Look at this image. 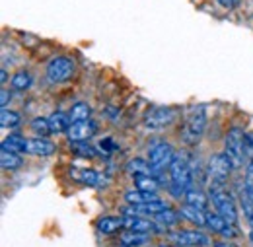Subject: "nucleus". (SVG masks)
<instances>
[{
  "instance_id": "obj_27",
  "label": "nucleus",
  "mask_w": 253,
  "mask_h": 247,
  "mask_svg": "<svg viewBox=\"0 0 253 247\" xmlns=\"http://www.w3.org/2000/svg\"><path fill=\"white\" fill-rule=\"evenodd\" d=\"M18 123H20V115L16 111H10V109L2 107V111H0V126L2 128H14V126H18Z\"/></svg>"
},
{
  "instance_id": "obj_37",
  "label": "nucleus",
  "mask_w": 253,
  "mask_h": 247,
  "mask_svg": "<svg viewBox=\"0 0 253 247\" xmlns=\"http://www.w3.org/2000/svg\"><path fill=\"white\" fill-rule=\"evenodd\" d=\"M250 240H252V244H253V228H252V232H250Z\"/></svg>"
},
{
  "instance_id": "obj_13",
  "label": "nucleus",
  "mask_w": 253,
  "mask_h": 247,
  "mask_svg": "<svg viewBox=\"0 0 253 247\" xmlns=\"http://www.w3.org/2000/svg\"><path fill=\"white\" fill-rule=\"evenodd\" d=\"M125 218V228L126 230H132V232H144V234H150L154 230H158L156 222H150V220H144L142 216H134V214H128Z\"/></svg>"
},
{
  "instance_id": "obj_29",
  "label": "nucleus",
  "mask_w": 253,
  "mask_h": 247,
  "mask_svg": "<svg viewBox=\"0 0 253 247\" xmlns=\"http://www.w3.org/2000/svg\"><path fill=\"white\" fill-rule=\"evenodd\" d=\"M32 130L37 134V136H47V134H51V124H49V119H45V117H37V119H33Z\"/></svg>"
},
{
  "instance_id": "obj_2",
  "label": "nucleus",
  "mask_w": 253,
  "mask_h": 247,
  "mask_svg": "<svg viewBox=\"0 0 253 247\" xmlns=\"http://www.w3.org/2000/svg\"><path fill=\"white\" fill-rule=\"evenodd\" d=\"M224 154L236 169L244 165L246 158L250 156V150H248V134L242 128L234 126L228 130L226 140H224Z\"/></svg>"
},
{
  "instance_id": "obj_19",
  "label": "nucleus",
  "mask_w": 253,
  "mask_h": 247,
  "mask_svg": "<svg viewBox=\"0 0 253 247\" xmlns=\"http://www.w3.org/2000/svg\"><path fill=\"white\" fill-rule=\"evenodd\" d=\"M70 115H64L61 111H55L51 117H49V124H51V132L55 134H61V132H68L70 128Z\"/></svg>"
},
{
  "instance_id": "obj_33",
  "label": "nucleus",
  "mask_w": 253,
  "mask_h": 247,
  "mask_svg": "<svg viewBox=\"0 0 253 247\" xmlns=\"http://www.w3.org/2000/svg\"><path fill=\"white\" fill-rule=\"evenodd\" d=\"M8 99H10V92H8V90H2V92H0V105L6 107V105H8Z\"/></svg>"
},
{
  "instance_id": "obj_30",
  "label": "nucleus",
  "mask_w": 253,
  "mask_h": 247,
  "mask_svg": "<svg viewBox=\"0 0 253 247\" xmlns=\"http://www.w3.org/2000/svg\"><path fill=\"white\" fill-rule=\"evenodd\" d=\"M72 148L78 152V154H84V156H90V158H94L97 152H95L94 146H90L88 142H72Z\"/></svg>"
},
{
  "instance_id": "obj_8",
  "label": "nucleus",
  "mask_w": 253,
  "mask_h": 247,
  "mask_svg": "<svg viewBox=\"0 0 253 247\" xmlns=\"http://www.w3.org/2000/svg\"><path fill=\"white\" fill-rule=\"evenodd\" d=\"M232 169H234V165L230 164V160L226 158V154L212 156L211 162H209V179H211V183L224 185L228 181Z\"/></svg>"
},
{
  "instance_id": "obj_24",
  "label": "nucleus",
  "mask_w": 253,
  "mask_h": 247,
  "mask_svg": "<svg viewBox=\"0 0 253 247\" xmlns=\"http://www.w3.org/2000/svg\"><path fill=\"white\" fill-rule=\"evenodd\" d=\"M68 115H70V121L72 123H76V121H88L92 117V107L88 103L80 101V103H74L72 105V109H70Z\"/></svg>"
},
{
  "instance_id": "obj_22",
  "label": "nucleus",
  "mask_w": 253,
  "mask_h": 247,
  "mask_svg": "<svg viewBox=\"0 0 253 247\" xmlns=\"http://www.w3.org/2000/svg\"><path fill=\"white\" fill-rule=\"evenodd\" d=\"M148 240H150L148 234H144V232H132V230H126L125 234L121 236V242H123V246H126V247L144 246Z\"/></svg>"
},
{
  "instance_id": "obj_26",
  "label": "nucleus",
  "mask_w": 253,
  "mask_h": 247,
  "mask_svg": "<svg viewBox=\"0 0 253 247\" xmlns=\"http://www.w3.org/2000/svg\"><path fill=\"white\" fill-rule=\"evenodd\" d=\"M0 165L4 169H18L22 165V158L16 152H10V150L2 148V152H0Z\"/></svg>"
},
{
  "instance_id": "obj_9",
  "label": "nucleus",
  "mask_w": 253,
  "mask_h": 247,
  "mask_svg": "<svg viewBox=\"0 0 253 247\" xmlns=\"http://www.w3.org/2000/svg\"><path fill=\"white\" fill-rule=\"evenodd\" d=\"M169 240L177 247H203L211 244V238L207 234H203V232H197V230L173 232V234H169Z\"/></svg>"
},
{
  "instance_id": "obj_17",
  "label": "nucleus",
  "mask_w": 253,
  "mask_h": 247,
  "mask_svg": "<svg viewBox=\"0 0 253 247\" xmlns=\"http://www.w3.org/2000/svg\"><path fill=\"white\" fill-rule=\"evenodd\" d=\"M2 148L16 152V154H24V152H28V140L22 134H10L2 140Z\"/></svg>"
},
{
  "instance_id": "obj_20",
  "label": "nucleus",
  "mask_w": 253,
  "mask_h": 247,
  "mask_svg": "<svg viewBox=\"0 0 253 247\" xmlns=\"http://www.w3.org/2000/svg\"><path fill=\"white\" fill-rule=\"evenodd\" d=\"M125 169L130 177L144 175V173H152V175H154V171H152V167H150L148 160H142V158H134V160H130V162L126 164Z\"/></svg>"
},
{
  "instance_id": "obj_34",
  "label": "nucleus",
  "mask_w": 253,
  "mask_h": 247,
  "mask_svg": "<svg viewBox=\"0 0 253 247\" xmlns=\"http://www.w3.org/2000/svg\"><path fill=\"white\" fill-rule=\"evenodd\" d=\"M103 148H105V150H113L115 146H113V144H111V140L107 138V140H103V142H101V150H103Z\"/></svg>"
},
{
  "instance_id": "obj_6",
  "label": "nucleus",
  "mask_w": 253,
  "mask_h": 247,
  "mask_svg": "<svg viewBox=\"0 0 253 247\" xmlns=\"http://www.w3.org/2000/svg\"><path fill=\"white\" fill-rule=\"evenodd\" d=\"M74 74V62L68 57H55L47 64V78L57 84V82H66Z\"/></svg>"
},
{
  "instance_id": "obj_15",
  "label": "nucleus",
  "mask_w": 253,
  "mask_h": 247,
  "mask_svg": "<svg viewBox=\"0 0 253 247\" xmlns=\"http://www.w3.org/2000/svg\"><path fill=\"white\" fill-rule=\"evenodd\" d=\"M181 218H185L187 222L195 224V226H207V212L193 206V205H183L181 210H179Z\"/></svg>"
},
{
  "instance_id": "obj_4",
  "label": "nucleus",
  "mask_w": 253,
  "mask_h": 247,
  "mask_svg": "<svg viewBox=\"0 0 253 247\" xmlns=\"http://www.w3.org/2000/svg\"><path fill=\"white\" fill-rule=\"evenodd\" d=\"M207 128V113L203 107L191 109L189 115L185 117V123L181 126V142L187 146H197L199 140L203 138Z\"/></svg>"
},
{
  "instance_id": "obj_3",
  "label": "nucleus",
  "mask_w": 253,
  "mask_h": 247,
  "mask_svg": "<svg viewBox=\"0 0 253 247\" xmlns=\"http://www.w3.org/2000/svg\"><path fill=\"white\" fill-rule=\"evenodd\" d=\"M209 197H211L216 212L224 220H228L230 224L236 226V222H238V206H236L234 197L226 191V187L220 185V183H211V187H209Z\"/></svg>"
},
{
  "instance_id": "obj_38",
  "label": "nucleus",
  "mask_w": 253,
  "mask_h": 247,
  "mask_svg": "<svg viewBox=\"0 0 253 247\" xmlns=\"http://www.w3.org/2000/svg\"><path fill=\"white\" fill-rule=\"evenodd\" d=\"M158 247H169V246H158Z\"/></svg>"
},
{
  "instance_id": "obj_10",
  "label": "nucleus",
  "mask_w": 253,
  "mask_h": 247,
  "mask_svg": "<svg viewBox=\"0 0 253 247\" xmlns=\"http://www.w3.org/2000/svg\"><path fill=\"white\" fill-rule=\"evenodd\" d=\"M95 132H97V124L92 119H88V121H76V123H70L68 138H70V142H88Z\"/></svg>"
},
{
  "instance_id": "obj_32",
  "label": "nucleus",
  "mask_w": 253,
  "mask_h": 247,
  "mask_svg": "<svg viewBox=\"0 0 253 247\" xmlns=\"http://www.w3.org/2000/svg\"><path fill=\"white\" fill-rule=\"evenodd\" d=\"M216 2H218V6H222V8L232 10V8L240 6V2H242V0H216Z\"/></svg>"
},
{
  "instance_id": "obj_12",
  "label": "nucleus",
  "mask_w": 253,
  "mask_h": 247,
  "mask_svg": "<svg viewBox=\"0 0 253 247\" xmlns=\"http://www.w3.org/2000/svg\"><path fill=\"white\" fill-rule=\"evenodd\" d=\"M28 154L33 156H51L55 154V144L51 140H47V136H37V138H32L28 140Z\"/></svg>"
},
{
  "instance_id": "obj_36",
  "label": "nucleus",
  "mask_w": 253,
  "mask_h": 247,
  "mask_svg": "<svg viewBox=\"0 0 253 247\" xmlns=\"http://www.w3.org/2000/svg\"><path fill=\"white\" fill-rule=\"evenodd\" d=\"M0 82H2V84H6V82H8V72H6V70H2V72H0Z\"/></svg>"
},
{
  "instance_id": "obj_7",
  "label": "nucleus",
  "mask_w": 253,
  "mask_h": 247,
  "mask_svg": "<svg viewBox=\"0 0 253 247\" xmlns=\"http://www.w3.org/2000/svg\"><path fill=\"white\" fill-rule=\"evenodd\" d=\"M175 119V111L169 107H152L146 111L144 115V126L148 130H162L168 124L173 123Z\"/></svg>"
},
{
  "instance_id": "obj_31",
  "label": "nucleus",
  "mask_w": 253,
  "mask_h": 247,
  "mask_svg": "<svg viewBox=\"0 0 253 247\" xmlns=\"http://www.w3.org/2000/svg\"><path fill=\"white\" fill-rule=\"evenodd\" d=\"M244 189L253 195V160L248 164V167H246V179H244Z\"/></svg>"
},
{
  "instance_id": "obj_1",
  "label": "nucleus",
  "mask_w": 253,
  "mask_h": 247,
  "mask_svg": "<svg viewBox=\"0 0 253 247\" xmlns=\"http://www.w3.org/2000/svg\"><path fill=\"white\" fill-rule=\"evenodd\" d=\"M193 173L189 167V160L183 154H175L171 165H169V191L175 199L185 197V193L191 189Z\"/></svg>"
},
{
  "instance_id": "obj_11",
  "label": "nucleus",
  "mask_w": 253,
  "mask_h": 247,
  "mask_svg": "<svg viewBox=\"0 0 253 247\" xmlns=\"http://www.w3.org/2000/svg\"><path fill=\"white\" fill-rule=\"evenodd\" d=\"M207 226H209L214 234L224 236V238H228V240H232V238H236V236H238L236 226H234V224H230L228 220H224L218 212H207Z\"/></svg>"
},
{
  "instance_id": "obj_5",
  "label": "nucleus",
  "mask_w": 253,
  "mask_h": 247,
  "mask_svg": "<svg viewBox=\"0 0 253 247\" xmlns=\"http://www.w3.org/2000/svg\"><path fill=\"white\" fill-rule=\"evenodd\" d=\"M173 158H175V150L171 148V144H168V142H164V140H158V142L152 144L150 150H148V164H150L154 175H160L162 171L169 169Z\"/></svg>"
},
{
  "instance_id": "obj_21",
  "label": "nucleus",
  "mask_w": 253,
  "mask_h": 247,
  "mask_svg": "<svg viewBox=\"0 0 253 247\" xmlns=\"http://www.w3.org/2000/svg\"><path fill=\"white\" fill-rule=\"evenodd\" d=\"M179 218H181L179 212H175V210H171V208H166V210H162V212H158V214L154 216V222H156L158 228L169 230V228H173V226L179 222Z\"/></svg>"
},
{
  "instance_id": "obj_16",
  "label": "nucleus",
  "mask_w": 253,
  "mask_h": 247,
  "mask_svg": "<svg viewBox=\"0 0 253 247\" xmlns=\"http://www.w3.org/2000/svg\"><path fill=\"white\" fill-rule=\"evenodd\" d=\"M121 228H125V218H117V216H105L101 218L99 222H97V230L101 232V234H105V236H109V234H115V232H119Z\"/></svg>"
},
{
  "instance_id": "obj_18",
  "label": "nucleus",
  "mask_w": 253,
  "mask_h": 247,
  "mask_svg": "<svg viewBox=\"0 0 253 247\" xmlns=\"http://www.w3.org/2000/svg\"><path fill=\"white\" fill-rule=\"evenodd\" d=\"M209 199H211V197H209L203 189H189V191L185 193V203L197 206V208H201V210H205V212H207V208H209Z\"/></svg>"
},
{
  "instance_id": "obj_14",
  "label": "nucleus",
  "mask_w": 253,
  "mask_h": 247,
  "mask_svg": "<svg viewBox=\"0 0 253 247\" xmlns=\"http://www.w3.org/2000/svg\"><path fill=\"white\" fill-rule=\"evenodd\" d=\"M125 201L128 205H146L152 201H158L154 191H142V189H130L125 193Z\"/></svg>"
},
{
  "instance_id": "obj_23",
  "label": "nucleus",
  "mask_w": 253,
  "mask_h": 247,
  "mask_svg": "<svg viewBox=\"0 0 253 247\" xmlns=\"http://www.w3.org/2000/svg\"><path fill=\"white\" fill-rule=\"evenodd\" d=\"M134 179V185L136 189H142V191H158L160 181H158V175H152V173H144V175H136L132 177Z\"/></svg>"
},
{
  "instance_id": "obj_28",
  "label": "nucleus",
  "mask_w": 253,
  "mask_h": 247,
  "mask_svg": "<svg viewBox=\"0 0 253 247\" xmlns=\"http://www.w3.org/2000/svg\"><path fill=\"white\" fill-rule=\"evenodd\" d=\"M74 179L82 181V183H88V185H99V173L94 169H82V171H76L74 173Z\"/></svg>"
},
{
  "instance_id": "obj_25",
  "label": "nucleus",
  "mask_w": 253,
  "mask_h": 247,
  "mask_svg": "<svg viewBox=\"0 0 253 247\" xmlns=\"http://www.w3.org/2000/svg\"><path fill=\"white\" fill-rule=\"evenodd\" d=\"M32 84H33L32 74L26 72V70H20V72H16V74L12 76V88L18 90V92H24V90L32 88Z\"/></svg>"
},
{
  "instance_id": "obj_35",
  "label": "nucleus",
  "mask_w": 253,
  "mask_h": 247,
  "mask_svg": "<svg viewBox=\"0 0 253 247\" xmlns=\"http://www.w3.org/2000/svg\"><path fill=\"white\" fill-rule=\"evenodd\" d=\"M212 247H238V246L228 244V242H216V244H212Z\"/></svg>"
}]
</instances>
